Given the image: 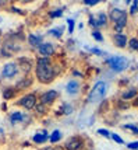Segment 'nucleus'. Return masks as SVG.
Wrapping results in <instances>:
<instances>
[{"label":"nucleus","mask_w":138,"mask_h":150,"mask_svg":"<svg viewBox=\"0 0 138 150\" xmlns=\"http://www.w3.org/2000/svg\"><path fill=\"white\" fill-rule=\"evenodd\" d=\"M59 76L56 70V63L50 58H40L36 56L35 67H33V77L40 84H52Z\"/></svg>","instance_id":"nucleus-1"},{"label":"nucleus","mask_w":138,"mask_h":150,"mask_svg":"<svg viewBox=\"0 0 138 150\" xmlns=\"http://www.w3.org/2000/svg\"><path fill=\"white\" fill-rule=\"evenodd\" d=\"M109 23H112L113 34H123L125 27L128 25V13L127 10L118 8V7H112L107 13Z\"/></svg>","instance_id":"nucleus-2"},{"label":"nucleus","mask_w":138,"mask_h":150,"mask_svg":"<svg viewBox=\"0 0 138 150\" xmlns=\"http://www.w3.org/2000/svg\"><path fill=\"white\" fill-rule=\"evenodd\" d=\"M109 90V84L105 80H98L95 84L91 87V90L86 96V103L89 104H99L103 101L106 93Z\"/></svg>","instance_id":"nucleus-3"},{"label":"nucleus","mask_w":138,"mask_h":150,"mask_svg":"<svg viewBox=\"0 0 138 150\" xmlns=\"http://www.w3.org/2000/svg\"><path fill=\"white\" fill-rule=\"evenodd\" d=\"M105 65L113 73H123L130 67V60L125 58V56L116 55V56H110V58L105 59Z\"/></svg>","instance_id":"nucleus-4"},{"label":"nucleus","mask_w":138,"mask_h":150,"mask_svg":"<svg viewBox=\"0 0 138 150\" xmlns=\"http://www.w3.org/2000/svg\"><path fill=\"white\" fill-rule=\"evenodd\" d=\"M20 76V69L15 62L10 60L6 62L4 65H1L0 69V81H14Z\"/></svg>","instance_id":"nucleus-5"},{"label":"nucleus","mask_w":138,"mask_h":150,"mask_svg":"<svg viewBox=\"0 0 138 150\" xmlns=\"http://www.w3.org/2000/svg\"><path fill=\"white\" fill-rule=\"evenodd\" d=\"M36 104H38V96L35 93H28V91L21 94L20 97H18V100H15L13 103V105H15V107L24 108L25 112L33 111V108H35Z\"/></svg>","instance_id":"nucleus-6"},{"label":"nucleus","mask_w":138,"mask_h":150,"mask_svg":"<svg viewBox=\"0 0 138 150\" xmlns=\"http://www.w3.org/2000/svg\"><path fill=\"white\" fill-rule=\"evenodd\" d=\"M59 100V91L54 90V88H49V90H45L39 94L38 97V103L46 105L47 108H50L54 105V103Z\"/></svg>","instance_id":"nucleus-7"},{"label":"nucleus","mask_w":138,"mask_h":150,"mask_svg":"<svg viewBox=\"0 0 138 150\" xmlns=\"http://www.w3.org/2000/svg\"><path fill=\"white\" fill-rule=\"evenodd\" d=\"M85 147V139L81 135H72L63 143V150H82Z\"/></svg>","instance_id":"nucleus-8"},{"label":"nucleus","mask_w":138,"mask_h":150,"mask_svg":"<svg viewBox=\"0 0 138 150\" xmlns=\"http://www.w3.org/2000/svg\"><path fill=\"white\" fill-rule=\"evenodd\" d=\"M15 63H17L18 69H20L21 76H28V74H31V72H32L33 67H35V60H32V59L28 58V56L17 58Z\"/></svg>","instance_id":"nucleus-9"},{"label":"nucleus","mask_w":138,"mask_h":150,"mask_svg":"<svg viewBox=\"0 0 138 150\" xmlns=\"http://www.w3.org/2000/svg\"><path fill=\"white\" fill-rule=\"evenodd\" d=\"M36 52H38V56H40V58H50V59H53V56L56 55V45H54L53 42L43 41V42L38 46Z\"/></svg>","instance_id":"nucleus-10"},{"label":"nucleus","mask_w":138,"mask_h":150,"mask_svg":"<svg viewBox=\"0 0 138 150\" xmlns=\"http://www.w3.org/2000/svg\"><path fill=\"white\" fill-rule=\"evenodd\" d=\"M33 83H35V77L31 76V74H28V76H20V77L15 80V84L14 86L21 93V91H24V90H29L33 86Z\"/></svg>","instance_id":"nucleus-11"},{"label":"nucleus","mask_w":138,"mask_h":150,"mask_svg":"<svg viewBox=\"0 0 138 150\" xmlns=\"http://www.w3.org/2000/svg\"><path fill=\"white\" fill-rule=\"evenodd\" d=\"M64 90H66V93L70 97H77L79 93L82 91V84L79 83L78 80H75V79H70L66 83Z\"/></svg>","instance_id":"nucleus-12"},{"label":"nucleus","mask_w":138,"mask_h":150,"mask_svg":"<svg viewBox=\"0 0 138 150\" xmlns=\"http://www.w3.org/2000/svg\"><path fill=\"white\" fill-rule=\"evenodd\" d=\"M20 96V91L17 90V87L13 84H7L1 88V98L4 101H13L14 98H17Z\"/></svg>","instance_id":"nucleus-13"},{"label":"nucleus","mask_w":138,"mask_h":150,"mask_svg":"<svg viewBox=\"0 0 138 150\" xmlns=\"http://www.w3.org/2000/svg\"><path fill=\"white\" fill-rule=\"evenodd\" d=\"M135 97H138L137 87H128V86H127L124 90L120 93V98H118V100H121V101H124V103H131Z\"/></svg>","instance_id":"nucleus-14"},{"label":"nucleus","mask_w":138,"mask_h":150,"mask_svg":"<svg viewBox=\"0 0 138 150\" xmlns=\"http://www.w3.org/2000/svg\"><path fill=\"white\" fill-rule=\"evenodd\" d=\"M112 42L113 45L118 48V49H125L127 44H128V37L123 34H112Z\"/></svg>","instance_id":"nucleus-15"},{"label":"nucleus","mask_w":138,"mask_h":150,"mask_svg":"<svg viewBox=\"0 0 138 150\" xmlns=\"http://www.w3.org/2000/svg\"><path fill=\"white\" fill-rule=\"evenodd\" d=\"M93 17H95V21H96L98 30H100V28H107V27H109V17H107V13H106V11H98V13L93 14Z\"/></svg>","instance_id":"nucleus-16"},{"label":"nucleus","mask_w":138,"mask_h":150,"mask_svg":"<svg viewBox=\"0 0 138 150\" xmlns=\"http://www.w3.org/2000/svg\"><path fill=\"white\" fill-rule=\"evenodd\" d=\"M32 142L35 144H38V146L45 144L46 142H49V132L46 131V129H39L32 136Z\"/></svg>","instance_id":"nucleus-17"},{"label":"nucleus","mask_w":138,"mask_h":150,"mask_svg":"<svg viewBox=\"0 0 138 150\" xmlns=\"http://www.w3.org/2000/svg\"><path fill=\"white\" fill-rule=\"evenodd\" d=\"M43 42V37L40 34H28L26 37V44L31 46L32 49H38V46Z\"/></svg>","instance_id":"nucleus-18"},{"label":"nucleus","mask_w":138,"mask_h":150,"mask_svg":"<svg viewBox=\"0 0 138 150\" xmlns=\"http://www.w3.org/2000/svg\"><path fill=\"white\" fill-rule=\"evenodd\" d=\"M8 121H10V125H20V124H24V112L20 111V110H15V111L10 112L8 114Z\"/></svg>","instance_id":"nucleus-19"},{"label":"nucleus","mask_w":138,"mask_h":150,"mask_svg":"<svg viewBox=\"0 0 138 150\" xmlns=\"http://www.w3.org/2000/svg\"><path fill=\"white\" fill-rule=\"evenodd\" d=\"M61 137H63V133H61V131H59V129H54L53 132H50V133H49L50 146H56V144L61 140Z\"/></svg>","instance_id":"nucleus-20"},{"label":"nucleus","mask_w":138,"mask_h":150,"mask_svg":"<svg viewBox=\"0 0 138 150\" xmlns=\"http://www.w3.org/2000/svg\"><path fill=\"white\" fill-rule=\"evenodd\" d=\"M74 112V105L71 103H61L59 107V114L60 115H71Z\"/></svg>","instance_id":"nucleus-21"},{"label":"nucleus","mask_w":138,"mask_h":150,"mask_svg":"<svg viewBox=\"0 0 138 150\" xmlns=\"http://www.w3.org/2000/svg\"><path fill=\"white\" fill-rule=\"evenodd\" d=\"M63 34H64V27H54V28H50L49 31H47V35H50L53 38L56 39H61L63 38Z\"/></svg>","instance_id":"nucleus-22"},{"label":"nucleus","mask_w":138,"mask_h":150,"mask_svg":"<svg viewBox=\"0 0 138 150\" xmlns=\"http://www.w3.org/2000/svg\"><path fill=\"white\" fill-rule=\"evenodd\" d=\"M33 112L36 114V117L42 118V117H45V115H47V114H49V108H47L46 105L38 103V104L35 105V108H33Z\"/></svg>","instance_id":"nucleus-23"},{"label":"nucleus","mask_w":138,"mask_h":150,"mask_svg":"<svg viewBox=\"0 0 138 150\" xmlns=\"http://www.w3.org/2000/svg\"><path fill=\"white\" fill-rule=\"evenodd\" d=\"M127 48H128L130 51H132V52H138V37H131V38H128Z\"/></svg>","instance_id":"nucleus-24"},{"label":"nucleus","mask_w":138,"mask_h":150,"mask_svg":"<svg viewBox=\"0 0 138 150\" xmlns=\"http://www.w3.org/2000/svg\"><path fill=\"white\" fill-rule=\"evenodd\" d=\"M114 105H116V110L118 111H127V110H130V103H124V101H121V100H117V101H114Z\"/></svg>","instance_id":"nucleus-25"},{"label":"nucleus","mask_w":138,"mask_h":150,"mask_svg":"<svg viewBox=\"0 0 138 150\" xmlns=\"http://www.w3.org/2000/svg\"><path fill=\"white\" fill-rule=\"evenodd\" d=\"M91 37L95 39L96 42H103V41H105V37H103V34H102L100 30H92Z\"/></svg>","instance_id":"nucleus-26"},{"label":"nucleus","mask_w":138,"mask_h":150,"mask_svg":"<svg viewBox=\"0 0 138 150\" xmlns=\"http://www.w3.org/2000/svg\"><path fill=\"white\" fill-rule=\"evenodd\" d=\"M128 16H135V14H138V0H134V1H131V4H130V7H128Z\"/></svg>","instance_id":"nucleus-27"},{"label":"nucleus","mask_w":138,"mask_h":150,"mask_svg":"<svg viewBox=\"0 0 138 150\" xmlns=\"http://www.w3.org/2000/svg\"><path fill=\"white\" fill-rule=\"evenodd\" d=\"M64 13V8H56V10H50L49 11V17L50 18H59Z\"/></svg>","instance_id":"nucleus-28"},{"label":"nucleus","mask_w":138,"mask_h":150,"mask_svg":"<svg viewBox=\"0 0 138 150\" xmlns=\"http://www.w3.org/2000/svg\"><path fill=\"white\" fill-rule=\"evenodd\" d=\"M123 128L127 129V131H130L132 135H137L138 136V125H135V124H125V125H123Z\"/></svg>","instance_id":"nucleus-29"},{"label":"nucleus","mask_w":138,"mask_h":150,"mask_svg":"<svg viewBox=\"0 0 138 150\" xmlns=\"http://www.w3.org/2000/svg\"><path fill=\"white\" fill-rule=\"evenodd\" d=\"M88 25L91 27L92 30H98V25H96V21H95L93 14H89V16H88Z\"/></svg>","instance_id":"nucleus-30"},{"label":"nucleus","mask_w":138,"mask_h":150,"mask_svg":"<svg viewBox=\"0 0 138 150\" xmlns=\"http://www.w3.org/2000/svg\"><path fill=\"white\" fill-rule=\"evenodd\" d=\"M67 25H68V34L74 33V28H75V20L74 18H67Z\"/></svg>","instance_id":"nucleus-31"},{"label":"nucleus","mask_w":138,"mask_h":150,"mask_svg":"<svg viewBox=\"0 0 138 150\" xmlns=\"http://www.w3.org/2000/svg\"><path fill=\"white\" fill-rule=\"evenodd\" d=\"M98 135H100V136H103V137H106V139H110V131L109 129H105V128H100V129H98Z\"/></svg>","instance_id":"nucleus-32"},{"label":"nucleus","mask_w":138,"mask_h":150,"mask_svg":"<svg viewBox=\"0 0 138 150\" xmlns=\"http://www.w3.org/2000/svg\"><path fill=\"white\" fill-rule=\"evenodd\" d=\"M110 139H113V140H114V142H116L117 144H123V143H124L123 137H121V136H118L117 133H112V135H110Z\"/></svg>","instance_id":"nucleus-33"},{"label":"nucleus","mask_w":138,"mask_h":150,"mask_svg":"<svg viewBox=\"0 0 138 150\" xmlns=\"http://www.w3.org/2000/svg\"><path fill=\"white\" fill-rule=\"evenodd\" d=\"M99 4V0H85L84 1V6H89V7H95Z\"/></svg>","instance_id":"nucleus-34"},{"label":"nucleus","mask_w":138,"mask_h":150,"mask_svg":"<svg viewBox=\"0 0 138 150\" xmlns=\"http://www.w3.org/2000/svg\"><path fill=\"white\" fill-rule=\"evenodd\" d=\"M127 149L128 150H138V140H134V142L127 143Z\"/></svg>","instance_id":"nucleus-35"},{"label":"nucleus","mask_w":138,"mask_h":150,"mask_svg":"<svg viewBox=\"0 0 138 150\" xmlns=\"http://www.w3.org/2000/svg\"><path fill=\"white\" fill-rule=\"evenodd\" d=\"M10 11H11V13H17V14H20V16H22V14H24V11L21 10L20 7H15L14 4H11V6H10Z\"/></svg>","instance_id":"nucleus-36"},{"label":"nucleus","mask_w":138,"mask_h":150,"mask_svg":"<svg viewBox=\"0 0 138 150\" xmlns=\"http://www.w3.org/2000/svg\"><path fill=\"white\" fill-rule=\"evenodd\" d=\"M89 51H91L93 55H98V56H102V55L105 53L102 49H99V48H89Z\"/></svg>","instance_id":"nucleus-37"},{"label":"nucleus","mask_w":138,"mask_h":150,"mask_svg":"<svg viewBox=\"0 0 138 150\" xmlns=\"http://www.w3.org/2000/svg\"><path fill=\"white\" fill-rule=\"evenodd\" d=\"M71 74L74 76V77H79V79L84 77V73H81L79 70H77V69H72V70H71Z\"/></svg>","instance_id":"nucleus-38"},{"label":"nucleus","mask_w":138,"mask_h":150,"mask_svg":"<svg viewBox=\"0 0 138 150\" xmlns=\"http://www.w3.org/2000/svg\"><path fill=\"white\" fill-rule=\"evenodd\" d=\"M39 150H63V147H59V146H45Z\"/></svg>","instance_id":"nucleus-39"},{"label":"nucleus","mask_w":138,"mask_h":150,"mask_svg":"<svg viewBox=\"0 0 138 150\" xmlns=\"http://www.w3.org/2000/svg\"><path fill=\"white\" fill-rule=\"evenodd\" d=\"M130 105H131V107H134V108H138V97L134 98L131 103H130Z\"/></svg>","instance_id":"nucleus-40"},{"label":"nucleus","mask_w":138,"mask_h":150,"mask_svg":"<svg viewBox=\"0 0 138 150\" xmlns=\"http://www.w3.org/2000/svg\"><path fill=\"white\" fill-rule=\"evenodd\" d=\"M7 110H8V105H7V103H4V104L1 105V111L7 112Z\"/></svg>","instance_id":"nucleus-41"},{"label":"nucleus","mask_w":138,"mask_h":150,"mask_svg":"<svg viewBox=\"0 0 138 150\" xmlns=\"http://www.w3.org/2000/svg\"><path fill=\"white\" fill-rule=\"evenodd\" d=\"M125 83H128V79H123V80H120V81H118V86H123V84H125Z\"/></svg>","instance_id":"nucleus-42"},{"label":"nucleus","mask_w":138,"mask_h":150,"mask_svg":"<svg viewBox=\"0 0 138 150\" xmlns=\"http://www.w3.org/2000/svg\"><path fill=\"white\" fill-rule=\"evenodd\" d=\"M0 42H1V31H0Z\"/></svg>","instance_id":"nucleus-43"},{"label":"nucleus","mask_w":138,"mask_h":150,"mask_svg":"<svg viewBox=\"0 0 138 150\" xmlns=\"http://www.w3.org/2000/svg\"><path fill=\"white\" fill-rule=\"evenodd\" d=\"M137 90H138V87H137Z\"/></svg>","instance_id":"nucleus-44"}]
</instances>
